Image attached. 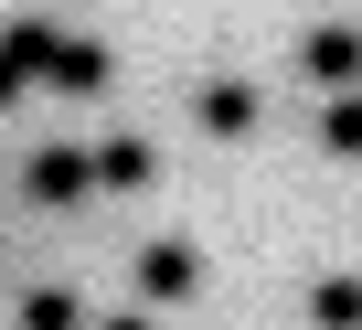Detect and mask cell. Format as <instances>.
Returning a JSON list of instances; mask_svg holds the SVG:
<instances>
[{
  "mask_svg": "<svg viewBox=\"0 0 362 330\" xmlns=\"http://www.w3.org/2000/svg\"><path fill=\"white\" fill-rule=\"evenodd\" d=\"M192 288H203V256L181 245V235L139 245V298H149V309H192Z\"/></svg>",
  "mask_w": 362,
  "mask_h": 330,
  "instance_id": "cell-1",
  "label": "cell"
},
{
  "mask_svg": "<svg viewBox=\"0 0 362 330\" xmlns=\"http://www.w3.org/2000/svg\"><path fill=\"white\" fill-rule=\"evenodd\" d=\"M298 75H309L320 96H330V86H362V33H351V22H320V33L298 43Z\"/></svg>",
  "mask_w": 362,
  "mask_h": 330,
  "instance_id": "cell-2",
  "label": "cell"
},
{
  "mask_svg": "<svg viewBox=\"0 0 362 330\" xmlns=\"http://www.w3.org/2000/svg\"><path fill=\"white\" fill-rule=\"evenodd\" d=\"M107 75H117V64H107V43L64 22V43H54V64H43V86H54V96H107Z\"/></svg>",
  "mask_w": 362,
  "mask_h": 330,
  "instance_id": "cell-3",
  "label": "cell"
},
{
  "mask_svg": "<svg viewBox=\"0 0 362 330\" xmlns=\"http://www.w3.org/2000/svg\"><path fill=\"white\" fill-rule=\"evenodd\" d=\"M192 117H203V139H256V117H267V96H256L245 75H214V86L192 96Z\"/></svg>",
  "mask_w": 362,
  "mask_h": 330,
  "instance_id": "cell-4",
  "label": "cell"
},
{
  "mask_svg": "<svg viewBox=\"0 0 362 330\" xmlns=\"http://www.w3.org/2000/svg\"><path fill=\"white\" fill-rule=\"evenodd\" d=\"M86 182H96V192H149V182H160V149H149V139H96V149H86Z\"/></svg>",
  "mask_w": 362,
  "mask_h": 330,
  "instance_id": "cell-5",
  "label": "cell"
},
{
  "mask_svg": "<svg viewBox=\"0 0 362 330\" xmlns=\"http://www.w3.org/2000/svg\"><path fill=\"white\" fill-rule=\"evenodd\" d=\"M54 43H64V22H54V11H22V22H0V64H11L22 86H43Z\"/></svg>",
  "mask_w": 362,
  "mask_h": 330,
  "instance_id": "cell-6",
  "label": "cell"
},
{
  "mask_svg": "<svg viewBox=\"0 0 362 330\" xmlns=\"http://www.w3.org/2000/svg\"><path fill=\"white\" fill-rule=\"evenodd\" d=\"M22 192H33V203H86V192H96V182H86V149H33V160H22Z\"/></svg>",
  "mask_w": 362,
  "mask_h": 330,
  "instance_id": "cell-7",
  "label": "cell"
},
{
  "mask_svg": "<svg viewBox=\"0 0 362 330\" xmlns=\"http://www.w3.org/2000/svg\"><path fill=\"white\" fill-rule=\"evenodd\" d=\"M320 149H330V160H362V86H330V107H320Z\"/></svg>",
  "mask_w": 362,
  "mask_h": 330,
  "instance_id": "cell-8",
  "label": "cell"
},
{
  "mask_svg": "<svg viewBox=\"0 0 362 330\" xmlns=\"http://www.w3.org/2000/svg\"><path fill=\"white\" fill-rule=\"evenodd\" d=\"M22 319H33V330H75V319H86V298H75V288H33V298H22Z\"/></svg>",
  "mask_w": 362,
  "mask_h": 330,
  "instance_id": "cell-9",
  "label": "cell"
},
{
  "mask_svg": "<svg viewBox=\"0 0 362 330\" xmlns=\"http://www.w3.org/2000/svg\"><path fill=\"white\" fill-rule=\"evenodd\" d=\"M309 309H320V319H362V288H351V277H330V288H320Z\"/></svg>",
  "mask_w": 362,
  "mask_h": 330,
  "instance_id": "cell-10",
  "label": "cell"
},
{
  "mask_svg": "<svg viewBox=\"0 0 362 330\" xmlns=\"http://www.w3.org/2000/svg\"><path fill=\"white\" fill-rule=\"evenodd\" d=\"M22 96H33V86H22V75H11V64H0V107H22Z\"/></svg>",
  "mask_w": 362,
  "mask_h": 330,
  "instance_id": "cell-11",
  "label": "cell"
}]
</instances>
